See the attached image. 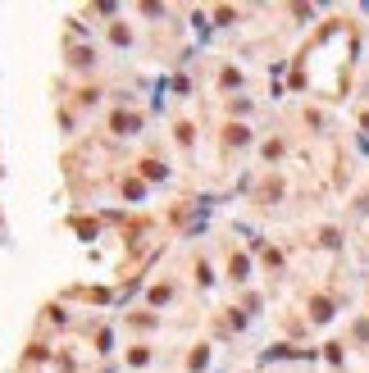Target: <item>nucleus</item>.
<instances>
[{
	"instance_id": "f257e3e1",
	"label": "nucleus",
	"mask_w": 369,
	"mask_h": 373,
	"mask_svg": "<svg viewBox=\"0 0 369 373\" xmlns=\"http://www.w3.org/2000/svg\"><path fill=\"white\" fill-rule=\"evenodd\" d=\"M110 133H114V137L142 133V114H137V109H133V114H128V109H114V114H110Z\"/></svg>"
},
{
	"instance_id": "f03ea898",
	"label": "nucleus",
	"mask_w": 369,
	"mask_h": 373,
	"mask_svg": "<svg viewBox=\"0 0 369 373\" xmlns=\"http://www.w3.org/2000/svg\"><path fill=\"white\" fill-rule=\"evenodd\" d=\"M224 146L228 150H246V146H251V128H246V123H224Z\"/></svg>"
},
{
	"instance_id": "7ed1b4c3",
	"label": "nucleus",
	"mask_w": 369,
	"mask_h": 373,
	"mask_svg": "<svg viewBox=\"0 0 369 373\" xmlns=\"http://www.w3.org/2000/svg\"><path fill=\"white\" fill-rule=\"evenodd\" d=\"M137 169H142V178H146V182H165V178H169V169H165L160 160H142Z\"/></svg>"
},
{
	"instance_id": "20e7f679",
	"label": "nucleus",
	"mask_w": 369,
	"mask_h": 373,
	"mask_svg": "<svg viewBox=\"0 0 369 373\" xmlns=\"http://www.w3.org/2000/svg\"><path fill=\"white\" fill-rule=\"evenodd\" d=\"M123 360H128V364H133V369H142V364H150V346H146V342L128 346V350H123Z\"/></svg>"
},
{
	"instance_id": "39448f33",
	"label": "nucleus",
	"mask_w": 369,
	"mask_h": 373,
	"mask_svg": "<svg viewBox=\"0 0 369 373\" xmlns=\"http://www.w3.org/2000/svg\"><path fill=\"white\" fill-rule=\"evenodd\" d=\"M246 273H251V260H246V255L228 260V278H233V282H246Z\"/></svg>"
},
{
	"instance_id": "423d86ee",
	"label": "nucleus",
	"mask_w": 369,
	"mask_h": 373,
	"mask_svg": "<svg viewBox=\"0 0 369 373\" xmlns=\"http://www.w3.org/2000/svg\"><path fill=\"white\" fill-rule=\"evenodd\" d=\"M110 37H114V46H128V41H133V32H128L123 23H110Z\"/></svg>"
},
{
	"instance_id": "0eeeda50",
	"label": "nucleus",
	"mask_w": 369,
	"mask_h": 373,
	"mask_svg": "<svg viewBox=\"0 0 369 373\" xmlns=\"http://www.w3.org/2000/svg\"><path fill=\"white\" fill-rule=\"evenodd\" d=\"M210 282H214L210 265H205V260H197V287H210Z\"/></svg>"
},
{
	"instance_id": "6e6552de",
	"label": "nucleus",
	"mask_w": 369,
	"mask_h": 373,
	"mask_svg": "<svg viewBox=\"0 0 369 373\" xmlns=\"http://www.w3.org/2000/svg\"><path fill=\"white\" fill-rule=\"evenodd\" d=\"M169 296H173V287H169V282H160V287H150V301H169Z\"/></svg>"
}]
</instances>
